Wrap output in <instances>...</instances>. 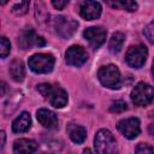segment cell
Segmentation results:
<instances>
[{"instance_id": "cell-14", "label": "cell", "mask_w": 154, "mask_h": 154, "mask_svg": "<svg viewBox=\"0 0 154 154\" xmlns=\"http://www.w3.org/2000/svg\"><path fill=\"white\" fill-rule=\"evenodd\" d=\"M37 149V143L34 140L19 138L13 143V154H34Z\"/></svg>"}, {"instance_id": "cell-4", "label": "cell", "mask_w": 154, "mask_h": 154, "mask_svg": "<svg viewBox=\"0 0 154 154\" xmlns=\"http://www.w3.org/2000/svg\"><path fill=\"white\" fill-rule=\"evenodd\" d=\"M131 101L138 107H144L154 100V88L144 82H140L131 91Z\"/></svg>"}, {"instance_id": "cell-21", "label": "cell", "mask_w": 154, "mask_h": 154, "mask_svg": "<svg viewBox=\"0 0 154 154\" xmlns=\"http://www.w3.org/2000/svg\"><path fill=\"white\" fill-rule=\"evenodd\" d=\"M126 108H128L126 103L124 101H122V100H117V101L112 102L111 106H109V111L113 112V113H120V112L125 111Z\"/></svg>"}, {"instance_id": "cell-9", "label": "cell", "mask_w": 154, "mask_h": 154, "mask_svg": "<svg viewBox=\"0 0 154 154\" xmlns=\"http://www.w3.org/2000/svg\"><path fill=\"white\" fill-rule=\"evenodd\" d=\"M118 130L122 132V135L128 140H134L140 135L141 128H140V120L137 118H126L122 119L117 124Z\"/></svg>"}, {"instance_id": "cell-24", "label": "cell", "mask_w": 154, "mask_h": 154, "mask_svg": "<svg viewBox=\"0 0 154 154\" xmlns=\"http://www.w3.org/2000/svg\"><path fill=\"white\" fill-rule=\"evenodd\" d=\"M0 45H1V48H0V51H1V58H6L10 54V51H11L10 42H8V40L6 37L2 36L1 40H0Z\"/></svg>"}, {"instance_id": "cell-2", "label": "cell", "mask_w": 154, "mask_h": 154, "mask_svg": "<svg viewBox=\"0 0 154 154\" xmlns=\"http://www.w3.org/2000/svg\"><path fill=\"white\" fill-rule=\"evenodd\" d=\"M94 147L96 154H119L116 138L111 131L106 129H100L94 138Z\"/></svg>"}, {"instance_id": "cell-1", "label": "cell", "mask_w": 154, "mask_h": 154, "mask_svg": "<svg viewBox=\"0 0 154 154\" xmlns=\"http://www.w3.org/2000/svg\"><path fill=\"white\" fill-rule=\"evenodd\" d=\"M36 89L55 108H63L67 103V93L57 84L41 83Z\"/></svg>"}, {"instance_id": "cell-20", "label": "cell", "mask_w": 154, "mask_h": 154, "mask_svg": "<svg viewBox=\"0 0 154 154\" xmlns=\"http://www.w3.org/2000/svg\"><path fill=\"white\" fill-rule=\"evenodd\" d=\"M28 10H29V1L18 2V4L13 5V7H12V12L16 16H23L28 12Z\"/></svg>"}, {"instance_id": "cell-10", "label": "cell", "mask_w": 154, "mask_h": 154, "mask_svg": "<svg viewBox=\"0 0 154 154\" xmlns=\"http://www.w3.org/2000/svg\"><path fill=\"white\" fill-rule=\"evenodd\" d=\"M106 30L102 26H90L83 31L84 38L89 42L90 47L96 49L106 41Z\"/></svg>"}, {"instance_id": "cell-8", "label": "cell", "mask_w": 154, "mask_h": 154, "mask_svg": "<svg viewBox=\"0 0 154 154\" xmlns=\"http://www.w3.org/2000/svg\"><path fill=\"white\" fill-rule=\"evenodd\" d=\"M46 45V41L42 36L37 35L34 29L31 28H25L18 36V46L22 49H29L34 46L36 47H42Z\"/></svg>"}, {"instance_id": "cell-23", "label": "cell", "mask_w": 154, "mask_h": 154, "mask_svg": "<svg viewBox=\"0 0 154 154\" xmlns=\"http://www.w3.org/2000/svg\"><path fill=\"white\" fill-rule=\"evenodd\" d=\"M144 36L147 37V40L152 43V45H154V19L144 28Z\"/></svg>"}, {"instance_id": "cell-15", "label": "cell", "mask_w": 154, "mask_h": 154, "mask_svg": "<svg viewBox=\"0 0 154 154\" xmlns=\"http://www.w3.org/2000/svg\"><path fill=\"white\" fill-rule=\"evenodd\" d=\"M30 126H31V117L28 112L20 113L12 123V130L13 132H17V134L28 131Z\"/></svg>"}, {"instance_id": "cell-27", "label": "cell", "mask_w": 154, "mask_h": 154, "mask_svg": "<svg viewBox=\"0 0 154 154\" xmlns=\"http://www.w3.org/2000/svg\"><path fill=\"white\" fill-rule=\"evenodd\" d=\"M1 138H2V142H1V149H4L5 147V132L1 131Z\"/></svg>"}, {"instance_id": "cell-19", "label": "cell", "mask_w": 154, "mask_h": 154, "mask_svg": "<svg viewBox=\"0 0 154 154\" xmlns=\"http://www.w3.org/2000/svg\"><path fill=\"white\" fill-rule=\"evenodd\" d=\"M107 5L114 7V8H120V10H126V11H136L137 10V2L135 1H107Z\"/></svg>"}, {"instance_id": "cell-26", "label": "cell", "mask_w": 154, "mask_h": 154, "mask_svg": "<svg viewBox=\"0 0 154 154\" xmlns=\"http://www.w3.org/2000/svg\"><path fill=\"white\" fill-rule=\"evenodd\" d=\"M148 132H149V135L154 138V122L149 124V126H148Z\"/></svg>"}, {"instance_id": "cell-18", "label": "cell", "mask_w": 154, "mask_h": 154, "mask_svg": "<svg viewBox=\"0 0 154 154\" xmlns=\"http://www.w3.org/2000/svg\"><path fill=\"white\" fill-rule=\"evenodd\" d=\"M123 43H124V34L123 32H113L111 38H109V42H108V49L111 53H118L122 47H123Z\"/></svg>"}, {"instance_id": "cell-13", "label": "cell", "mask_w": 154, "mask_h": 154, "mask_svg": "<svg viewBox=\"0 0 154 154\" xmlns=\"http://www.w3.org/2000/svg\"><path fill=\"white\" fill-rule=\"evenodd\" d=\"M36 118L40 122V124L47 129H55L58 126L57 114L47 108H40L36 113Z\"/></svg>"}, {"instance_id": "cell-30", "label": "cell", "mask_w": 154, "mask_h": 154, "mask_svg": "<svg viewBox=\"0 0 154 154\" xmlns=\"http://www.w3.org/2000/svg\"><path fill=\"white\" fill-rule=\"evenodd\" d=\"M42 154H51V153H42Z\"/></svg>"}, {"instance_id": "cell-29", "label": "cell", "mask_w": 154, "mask_h": 154, "mask_svg": "<svg viewBox=\"0 0 154 154\" xmlns=\"http://www.w3.org/2000/svg\"><path fill=\"white\" fill-rule=\"evenodd\" d=\"M152 75H153V78H154V60H153V64H152Z\"/></svg>"}, {"instance_id": "cell-3", "label": "cell", "mask_w": 154, "mask_h": 154, "mask_svg": "<svg viewBox=\"0 0 154 154\" xmlns=\"http://www.w3.org/2000/svg\"><path fill=\"white\" fill-rule=\"evenodd\" d=\"M97 78L101 84L109 89H118L120 87V72L116 65H106L101 66L97 71Z\"/></svg>"}, {"instance_id": "cell-7", "label": "cell", "mask_w": 154, "mask_h": 154, "mask_svg": "<svg viewBox=\"0 0 154 154\" xmlns=\"http://www.w3.org/2000/svg\"><path fill=\"white\" fill-rule=\"evenodd\" d=\"M147 55H148V51H147L146 46H143L141 43L135 45L128 49V52L125 54V61L129 66H131L134 69H140L144 65Z\"/></svg>"}, {"instance_id": "cell-16", "label": "cell", "mask_w": 154, "mask_h": 154, "mask_svg": "<svg viewBox=\"0 0 154 154\" xmlns=\"http://www.w3.org/2000/svg\"><path fill=\"white\" fill-rule=\"evenodd\" d=\"M67 134H69L71 141L77 143V144L83 143L85 137H87V130L83 126L76 125V124H69L67 125Z\"/></svg>"}, {"instance_id": "cell-5", "label": "cell", "mask_w": 154, "mask_h": 154, "mask_svg": "<svg viewBox=\"0 0 154 154\" xmlns=\"http://www.w3.org/2000/svg\"><path fill=\"white\" fill-rule=\"evenodd\" d=\"M52 28L54 32L61 38H70L78 28V23L71 17L59 16L52 19Z\"/></svg>"}, {"instance_id": "cell-11", "label": "cell", "mask_w": 154, "mask_h": 154, "mask_svg": "<svg viewBox=\"0 0 154 154\" xmlns=\"http://www.w3.org/2000/svg\"><path fill=\"white\" fill-rule=\"evenodd\" d=\"M88 59V54L85 49L81 46H71L65 53V60L69 65L79 67Z\"/></svg>"}, {"instance_id": "cell-28", "label": "cell", "mask_w": 154, "mask_h": 154, "mask_svg": "<svg viewBox=\"0 0 154 154\" xmlns=\"http://www.w3.org/2000/svg\"><path fill=\"white\" fill-rule=\"evenodd\" d=\"M82 154H93V152H91L89 148H87V149H84V150H83V153H82Z\"/></svg>"}, {"instance_id": "cell-17", "label": "cell", "mask_w": 154, "mask_h": 154, "mask_svg": "<svg viewBox=\"0 0 154 154\" xmlns=\"http://www.w3.org/2000/svg\"><path fill=\"white\" fill-rule=\"evenodd\" d=\"M10 75L13 78V81L16 82H22L25 77V69H24V64L22 60L19 59H14L11 65H10Z\"/></svg>"}, {"instance_id": "cell-12", "label": "cell", "mask_w": 154, "mask_h": 154, "mask_svg": "<svg viewBox=\"0 0 154 154\" xmlns=\"http://www.w3.org/2000/svg\"><path fill=\"white\" fill-rule=\"evenodd\" d=\"M101 5L96 1H83L79 5V13L85 20L97 19L101 14Z\"/></svg>"}, {"instance_id": "cell-6", "label": "cell", "mask_w": 154, "mask_h": 154, "mask_svg": "<svg viewBox=\"0 0 154 154\" xmlns=\"http://www.w3.org/2000/svg\"><path fill=\"white\" fill-rule=\"evenodd\" d=\"M28 64L35 73H48L54 67V57L48 53H37L29 58Z\"/></svg>"}, {"instance_id": "cell-22", "label": "cell", "mask_w": 154, "mask_h": 154, "mask_svg": "<svg viewBox=\"0 0 154 154\" xmlns=\"http://www.w3.org/2000/svg\"><path fill=\"white\" fill-rule=\"evenodd\" d=\"M135 154H154V148L147 143H140L135 149Z\"/></svg>"}, {"instance_id": "cell-25", "label": "cell", "mask_w": 154, "mask_h": 154, "mask_svg": "<svg viewBox=\"0 0 154 154\" xmlns=\"http://www.w3.org/2000/svg\"><path fill=\"white\" fill-rule=\"evenodd\" d=\"M52 5L57 8V10H63L66 5H67V1H52Z\"/></svg>"}]
</instances>
